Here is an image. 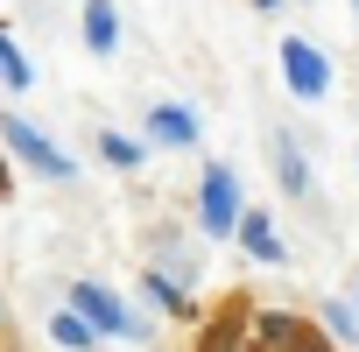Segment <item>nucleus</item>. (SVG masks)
I'll return each instance as SVG.
<instances>
[{
	"label": "nucleus",
	"mask_w": 359,
	"mask_h": 352,
	"mask_svg": "<svg viewBox=\"0 0 359 352\" xmlns=\"http://www.w3.org/2000/svg\"><path fill=\"white\" fill-rule=\"evenodd\" d=\"M71 310H78L99 338H127V345H141V338H148V324H141V317H134L106 282H71Z\"/></svg>",
	"instance_id": "f257e3e1"
},
{
	"label": "nucleus",
	"mask_w": 359,
	"mask_h": 352,
	"mask_svg": "<svg viewBox=\"0 0 359 352\" xmlns=\"http://www.w3.org/2000/svg\"><path fill=\"white\" fill-rule=\"evenodd\" d=\"M0 148H8L15 162H29L36 176H50V184H71V176H78V162H71L43 127H29V120H0Z\"/></svg>",
	"instance_id": "f03ea898"
},
{
	"label": "nucleus",
	"mask_w": 359,
	"mask_h": 352,
	"mask_svg": "<svg viewBox=\"0 0 359 352\" xmlns=\"http://www.w3.org/2000/svg\"><path fill=\"white\" fill-rule=\"evenodd\" d=\"M247 205H240V176L226 169V162H212L205 169V184H198V219H205V233H233V219H240Z\"/></svg>",
	"instance_id": "7ed1b4c3"
},
{
	"label": "nucleus",
	"mask_w": 359,
	"mask_h": 352,
	"mask_svg": "<svg viewBox=\"0 0 359 352\" xmlns=\"http://www.w3.org/2000/svg\"><path fill=\"white\" fill-rule=\"evenodd\" d=\"M282 78H289L296 99H324V92H331V64H324V50L303 43V36H282Z\"/></svg>",
	"instance_id": "20e7f679"
},
{
	"label": "nucleus",
	"mask_w": 359,
	"mask_h": 352,
	"mask_svg": "<svg viewBox=\"0 0 359 352\" xmlns=\"http://www.w3.org/2000/svg\"><path fill=\"white\" fill-rule=\"evenodd\" d=\"M148 141H162V148H198V113L191 106H148Z\"/></svg>",
	"instance_id": "39448f33"
},
{
	"label": "nucleus",
	"mask_w": 359,
	"mask_h": 352,
	"mask_svg": "<svg viewBox=\"0 0 359 352\" xmlns=\"http://www.w3.org/2000/svg\"><path fill=\"white\" fill-rule=\"evenodd\" d=\"M78 29H85V50H92V57H113V50H120V8H113V0H85Z\"/></svg>",
	"instance_id": "423d86ee"
},
{
	"label": "nucleus",
	"mask_w": 359,
	"mask_h": 352,
	"mask_svg": "<svg viewBox=\"0 0 359 352\" xmlns=\"http://www.w3.org/2000/svg\"><path fill=\"white\" fill-rule=\"evenodd\" d=\"M233 233H240V247H247L254 261H268V268H282V240H275V226H268V212H240V219H233Z\"/></svg>",
	"instance_id": "0eeeda50"
},
{
	"label": "nucleus",
	"mask_w": 359,
	"mask_h": 352,
	"mask_svg": "<svg viewBox=\"0 0 359 352\" xmlns=\"http://www.w3.org/2000/svg\"><path fill=\"white\" fill-rule=\"evenodd\" d=\"M50 338H57L64 352H92V345H99V331H92V324H85V317H78L71 303H64V310L50 317Z\"/></svg>",
	"instance_id": "6e6552de"
},
{
	"label": "nucleus",
	"mask_w": 359,
	"mask_h": 352,
	"mask_svg": "<svg viewBox=\"0 0 359 352\" xmlns=\"http://www.w3.org/2000/svg\"><path fill=\"white\" fill-rule=\"evenodd\" d=\"M0 85H8V92H29L36 85V71H29V57H22V43L8 29H0Z\"/></svg>",
	"instance_id": "1a4fd4ad"
},
{
	"label": "nucleus",
	"mask_w": 359,
	"mask_h": 352,
	"mask_svg": "<svg viewBox=\"0 0 359 352\" xmlns=\"http://www.w3.org/2000/svg\"><path fill=\"white\" fill-rule=\"evenodd\" d=\"M275 176H282V191H289V198H303V191H310V169H303V155H296V141H289V134L275 141Z\"/></svg>",
	"instance_id": "9d476101"
},
{
	"label": "nucleus",
	"mask_w": 359,
	"mask_h": 352,
	"mask_svg": "<svg viewBox=\"0 0 359 352\" xmlns=\"http://www.w3.org/2000/svg\"><path fill=\"white\" fill-rule=\"evenodd\" d=\"M99 155H106V162H113V169H141V162H148V148H141V141H134V134H113V127H106V134H99Z\"/></svg>",
	"instance_id": "9b49d317"
},
{
	"label": "nucleus",
	"mask_w": 359,
	"mask_h": 352,
	"mask_svg": "<svg viewBox=\"0 0 359 352\" xmlns=\"http://www.w3.org/2000/svg\"><path fill=\"white\" fill-rule=\"evenodd\" d=\"M141 289H148V296H155L162 310H176V317H191V296H184V289H176L169 275H155V268H148V275H141Z\"/></svg>",
	"instance_id": "f8f14e48"
},
{
	"label": "nucleus",
	"mask_w": 359,
	"mask_h": 352,
	"mask_svg": "<svg viewBox=\"0 0 359 352\" xmlns=\"http://www.w3.org/2000/svg\"><path fill=\"white\" fill-rule=\"evenodd\" d=\"M324 324L338 338H359V303H324Z\"/></svg>",
	"instance_id": "ddd939ff"
},
{
	"label": "nucleus",
	"mask_w": 359,
	"mask_h": 352,
	"mask_svg": "<svg viewBox=\"0 0 359 352\" xmlns=\"http://www.w3.org/2000/svg\"><path fill=\"white\" fill-rule=\"evenodd\" d=\"M233 331H240V324H212V338H205V352H233Z\"/></svg>",
	"instance_id": "4468645a"
},
{
	"label": "nucleus",
	"mask_w": 359,
	"mask_h": 352,
	"mask_svg": "<svg viewBox=\"0 0 359 352\" xmlns=\"http://www.w3.org/2000/svg\"><path fill=\"white\" fill-rule=\"evenodd\" d=\"M0 191H8V155H0Z\"/></svg>",
	"instance_id": "2eb2a0df"
},
{
	"label": "nucleus",
	"mask_w": 359,
	"mask_h": 352,
	"mask_svg": "<svg viewBox=\"0 0 359 352\" xmlns=\"http://www.w3.org/2000/svg\"><path fill=\"white\" fill-rule=\"evenodd\" d=\"M254 8H282V0H254Z\"/></svg>",
	"instance_id": "dca6fc26"
},
{
	"label": "nucleus",
	"mask_w": 359,
	"mask_h": 352,
	"mask_svg": "<svg viewBox=\"0 0 359 352\" xmlns=\"http://www.w3.org/2000/svg\"><path fill=\"white\" fill-rule=\"evenodd\" d=\"M296 352H317V345H296Z\"/></svg>",
	"instance_id": "f3484780"
}]
</instances>
